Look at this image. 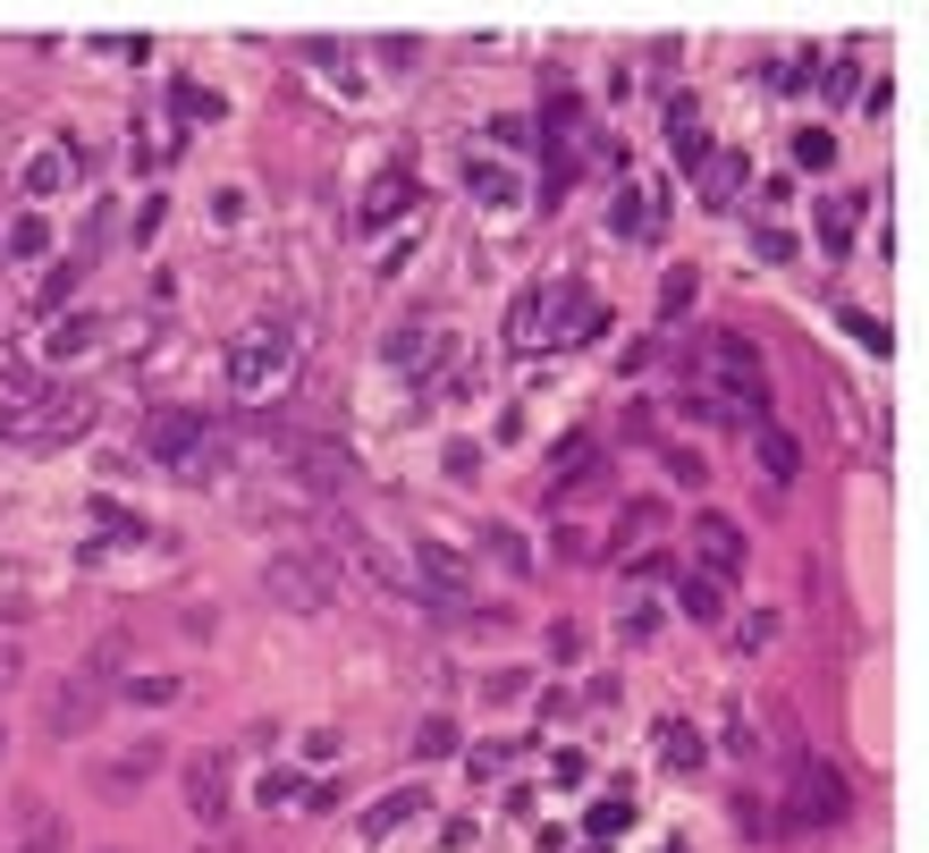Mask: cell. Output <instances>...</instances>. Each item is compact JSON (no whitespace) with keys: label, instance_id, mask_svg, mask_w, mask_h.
Returning <instances> with one entry per match:
<instances>
[{"label":"cell","instance_id":"26","mask_svg":"<svg viewBox=\"0 0 929 853\" xmlns=\"http://www.w3.org/2000/svg\"><path fill=\"white\" fill-rule=\"evenodd\" d=\"M169 110H178V119H212V110H221V102H212V94H203V85H194V76H178V85H169Z\"/></svg>","mask_w":929,"mask_h":853},{"label":"cell","instance_id":"25","mask_svg":"<svg viewBox=\"0 0 929 853\" xmlns=\"http://www.w3.org/2000/svg\"><path fill=\"white\" fill-rule=\"evenodd\" d=\"M17 853H68V820L60 811H34V828H26V845Z\"/></svg>","mask_w":929,"mask_h":853},{"label":"cell","instance_id":"28","mask_svg":"<svg viewBox=\"0 0 929 853\" xmlns=\"http://www.w3.org/2000/svg\"><path fill=\"white\" fill-rule=\"evenodd\" d=\"M94 339H102V330H94V313H68L60 330H51V355H85Z\"/></svg>","mask_w":929,"mask_h":853},{"label":"cell","instance_id":"43","mask_svg":"<svg viewBox=\"0 0 929 853\" xmlns=\"http://www.w3.org/2000/svg\"><path fill=\"white\" fill-rule=\"evenodd\" d=\"M549 778H558V786L575 794V786H583V753H558V760H549Z\"/></svg>","mask_w":929,"mask_h":853},{"label":"cell","instance_id":"29","mask_svg":"<svg viewBox=\"0 0 929 853\" xmlns=\"http://www.w3.org/2000/svg\"><path fill=\"white\" fill-rule=\"evenodd\" d=\"M456 753V727H449V719H422V727H415V760H449Z\"/></svg>","mask_w":929,"mask_h":853},{"label":"cell","instance_id":"16","mask_svg":"<svg viewBox=\"0 0 929 853\" xmlns=\"http://www.w3.org/2000/svg\"><path fill=\"white\" fill-rule=\"evenodd\" d=\"M76 280H85V262H60V271H43V287L26 296V313H34V321H60V313H68V296H76Z\"/></svg>","mask_w":929,"mask_h":853},{"label":"cell","instance_id":"21","mask_svg":"<svg viewBox=\"0 0 929 853\" xmlns=\"http://www.w3.org/2000/svg\"><path fill=\"white\" fill-rule=\"evenodd\" d=\"M668 135H676V153H684V178H693V169H702V153H710V144H702V119H693V102H684V94L668 102Z\"/></svg>","mask_w":929,"mask_h":853},{"label":"cell","instance_id":"19","mask_svg":"<svg viewBox=\"0 0 929 853\" xmlns=\"http://www.w3.org/2000/svg\"><path fill=\"white\" fill-rule=\"evenodd\" d=\"M481 558H490L499 574H533V549H524L515 524H490V533H481Z\"/></svg>","mask_w":929,"mask_h":853},{"label":"cell","instance_id":"32","mask_svg":"<svg viewBox=\"0 0 929 853\" xmlns=\"http://www.w3.org/2000/svg\"><path fill=\"white\" fill-rule=\"evenodd\" d=\"M474 194H481V203H515V178H508V169H490V161H474Z\"/></svg>","mask_w":929,"mask_h":853},{"label":"cell","instance_id":"17","mask_svg":"<svg viewBox=\"0 0 929 853\" xmlns=\"http://www.w3.org/2000/svg\"><path fill=\"white\" fill-rule=\"evenodd\" d=\"M508 355H541V287H524L508 313Z\"/></svg>","mask_w":929,"mask_h":853},{"label":"cell","instance_id":"9","mask_svg":"<svg viewBox=\"0 0 929 853\" xmlns=\"http://www.w3.org/2000/svg\"><path fill=\"white\" fill-rule=\"evenodd\" d=\"M693 549L710 558V574H718V583H736V574H743V524H736V516L702 507V516H693Z\"/></svg>","mask_w":929,"mask_h":853},{"label":"cell","instance_id":"39","mask_svg":"<svg viewBox=\"0 0 929 853\" xmlns=\"http://www.w3.org/2000/svg\"><path fill=\"white\" fill-rule=\"evenodd\" d=\"M592 549H600V541L583 533V524H558V567H567V558H592Z\"/></svg>","mask_w":929,"mask_h":853},{"label":"cell","instance_id":"38","mask_svg":"<svg viewBox=\"0 0 929 853\" xmlns=\"http://www.w3.org/2000/svg\"><path fill=\"white\" fill-rule=\"evenodd\" d=\"M465 760H474V778H499V769H508V760H515V744H474V753H465Z\"/></svg>","mask_w":929,"mask_h":853},{"label":"cell","instance_id":"18","mask_svg":"<svg viewBox=\"0 0 929 853\" xmlns=\"http://www.w3.org/2000/svg\"><path fill=\"white\" fill-rule=\"evenodd\" d=\"M592 474H600V448L592 440H567L549 457V490H575V482H592Z\"/></svg>","mask_w":929,"mask_h":853},{"label":"cell","instance_id":"30","mask_svg":"<svg viewBox=\"0 0 929 853\" xmlns=\"http://www.w3.org/2000/svg\"><path fill=\"white\" fill-rule=\"evenodd\" d=\"M634 820V803H626V794H609V803H592V837H600V845H609L617 828Z\"/></svg>","mask_w":929,"mask_h":853},{"label":"cell","instance_id":"6","mask_svg":"<svg viewBox=\"0 0 929 853\" xmlns=\"http://www.w3.org/2000/svg\"><path fill=\"white\" fill-rule=\"evenodd\" d=\"M609 330V305L592 287H541V347H583Z\"/></svg>","mask_w":929,"mask_h":853},{"label":"cell","instance_id":"14","mask_svg":"<svg viewBox=\"0 0 929 853\" xmlns=\"http://www.w3.org/2000/svg\"><path fill=\"white\" fill-rule=\"evenodd\" d=\"M422 811H431V794H422V786H397V794H381V803L364 811V837H389V828L422 820Z\"/></svg>","mask_w":929,"mask_h":853},{"label":"cell","instance_id":"8","mask_svg":"<svg viewBox=\"0 0 929 853\" xmlns=\"http://www.w3.org/2000/svg\"><path fill=\"white\" fill-rule=\"evenodd\" d=\"M85 423H94V398H85V389H68V398H43V406L17 423V440H34V448H68Z\"/></svg>","mask_w":929,"mask_h":853},{"label":"cell","instance_id":"44","mask_svg":"<svg viewBox=\"0 0 929 853\" xmlns=\"http://www.w3.org/2000/svg\"><path fill=\"white\" fill-rule=\"evenodd\" d=\"M845 85H854V60H829V76H820V94L845 102Z\"/></svg>","mask_w":929,"mask_h":853},{"label":"cell","instance_id":"3","mask_svg":"<svg viewBox=\"0 0 929 853\" xmlns=\"http://www.w3.org/2000/svg\"><path fill=\"white\" fill-rule=\"evenodd\" d=\"M221 372H228L237 398H271V389L296 372V330H288V321H254V330H237L228 355H221Z\"/></svg>","mask_w":929,"mask_h":853},{"label":"cell","instance_id":"15","mask_svg":"<svg viewBox=\"0 0 929 853\" xmlns=\"http://www.w3.org/2000/svg\"><path fill=\"white\" fill-rule=\"evenodd\" d=\"M693 187H702V203H736L743 194V153H702Z\"/></svg>","mask_w":929,"mask_h":853},{"label":"cell","instance_id":"22","mask_svg":"<svg viewBox=\"0 0 929 853\" xmlns=\"http://www.w3.org/2000/svg\"><path fill=\"white\" fill-rule=\"evenodd\" d=\"M9 253H17V262H43V253H51V221H43V212H17V221H9Z\"/></svg>","mask_w":929,"mask_h":853},{"label":"cell","instance_id":"36","mask_svg":"<svg viewBox=\"0 0 929 853\" xmlns=\"http://www.w3.org/2000/svg\"><path fill=\"white\" fill-rule=\"evenodd\" d=\"M684 305H693V271H668V287H659V313L684 321Z\"/></svg>","mask_w":929,"mask_h":853},{"label":"cell","instance_id":"41","mask_svg":"<svg viewBox=\"0 0 929 853\" xmlns=\"http://www.w3.org/2000/svg\"><path fill=\"white\" fill-rule=\"evenodd\" d=\"M68 178H76V169H68V153H43V161H34V187H68Z\"/></svg>","mask_w":929,"mask_h":853},{"label":"cell","instance_id":"33","mask_svg":"<svg viewBox=\"0 0 929 853\" xmlns=\"http://www.w3.org/2000/svg\"><path fill=\"white\" fill-rule=\"evenodd\" d=\"M144 769H153V753H128L110 778H102V794H135V786H144Z\"/></svg>","mask_w":929,"mask_h":853},{"label":"cell","instance_id":"31","mask_svg":"<svg viewBox=\"0 0 929 853\" xmlns=\"http://www.w3.org/2000/svg\"><path fill=\"white\" fill-rule=\"evenodd\" d=\"M770 633H777V617L752 608V617H736V651H770Z\"/></svg>","mask_w":929,"mask_h":853},{"label":"cell","instance_id":"45","mask_svg":"<svg viewBox=\"0 0 929 853\" xmlns=\"http://www.w3.org/2000/svg\"><path fill=\"white\" fill-rule=\"evenodd\" d=\"M474 465H481V448H474V440H449V474L465 482V474H474Z\"/></svg>","mask_w":929,"mask_h":853},{"label":"cell","instance_id":"40","mask_svg":"<svg viewBox=\"0 0 929 853\" xmlns=\"http://www.w3.org/2000/svg\"><path fill=\"white\" fill-rule=\"evenodd\" d=\"M845 330H854V339H862L870 355H888V321H870V313H845Z\"/></svg>","mask_w":929,"mask_h":853},{"label":"cell","instance_id":"13","mask_svg":"<svg viewBox=\"0 0 929 853\" xmlns=\"http://www.w3.org/2000/svg\"><path fill=\"white\" fill-rule=\"evenodd\" d=\"M854 221H862V194H829V203L811 212V228H820V253H845V246H854Z\"/></svg>","mask_w":929,"mask_h":853},{"label":"cell","instance_id":"1","mask_svg":"<svg viewBox=\"0 0 929 853\" xmlns=\"http://www.w3.org/2000/svg\"><path fill=\"white\" fill-rule=\"evenodd\" d=\"M221 448H228V431L212 414H194V406H153L144 414V457L169 465V474H187V482L221 474Z\"/></svg>","mask_w":929,"mask_h":853},{"label":"cell","instance_id":"4","mask_svg":"<svg viewBox=\"0 0 929 853\" xmlns=\"http://www.w3.org/2000/svg\"><path fill=\"white\" fill-rule=\"evenodd\" d=\"M854 811V786L836 778L829 760H795L786 769V811H777V828H836Z\"/></svg>","mask_w":929,"mask_h":853},{"label":"cell","instance_id":"5","mask_svg":"<svg viewBox=\"0 0 929 853\" xmlns=\"http://www.w3.org/2000/svg\"><path fill=\"white\" fill-rule=\"evenodd\" d=\"M262 592L279 608H330L338 583H330V558H321V549H279V558L262 567Z\"/></svg>","mask_w":929,"mask_h":853},{"label":"cell","instance_id":"37","mask_svg":"<svg viewBox=\"0 0 929 853\" xmlns=\"http://www.w3.org/2000/svg\"><path fill=\"white\" fill-rule=\"evenodd\" d=\"M651 626H659V608H651V601H626V617H617V633H626V642H651Z\"/></svg>","mask_w":929,"mask_h":853},{"label":"cell","instance_id":"35","mask_svg":"<svg viewBox=\"0 0 929 853\" xmlns=\"http://www.w3.org/2000/svg\"><path fill=\"white\" fill-rule=\"evenodd\" d=\"M549 660H567V667L583 660V626H575V617H558V626H549Z\"/></svg>","mask_w":929,"mask_h":853},{"label":"cell","instance_id":"42","mask_svg":"<svg viewBox=\"0 0 929 853\" xmlns=\"http://www.w3.org/2000/svg\"><path fill=\"white\" fill-rule=\"evenodd\" d=\"M668 574H676V558H659V549H642V558H634V583H668Z\"/></svg>","mask_w":929,"mask_h":853},{"label":"cell","instance_id":"10","mask_svg":"<svg viewBox=\"0 0 929 853\" xmlns=\"http://www.w3.org/2000/svg\"><path fill=\"white\" fill-rule=\"evenodd\" d=\"M415 194H422V187H415V169H406V161H389L381 178L364 187V212H355V221H364V237H372V228H389L406 203H415Z\"/></svg>","mask_w":929,"mask_h":853},{"label":"cell","instance_id":"2","mask_svg":"<svg viewBox=\"0 0 929 853\" xmlns=\"http://www.w3.org/2000/svg\"><path fill=\"white\" fill-rule=\"evenodd\" d=\"M702 389L727 398L743 423H770V355L752 347L743 330H710V364H702Z\"/></svg>","mask_w":929,"mask_h":853},{"label":"cell","instance_id":"27","mask_svg":"<svg viewBox=\"0 0 929 853\" xmlns=\"http://www.w3.org/2000/svg\"><path fill=\"white\" fill-rule=\"evenodd\" d=\"M795 161H802V169H836V135H829V127H802Z\"/></svg>","mask_w":929,"mask_h":853},{"label":"cell","instance_id":"24","mask_svg":"<svg viewBox=\"0 0 929 853\" xmlns=\"http://www.w3.org/2000/svg\"><path fill=\"white\" fill-rule=\"evenodd\" d=\"M684 608H693V617H727V583H718V574H684Z\"/></svg>","mask_w":929,"mask_h":853},{"label":"cell","instance_id":"20","mask_svg":"<svg viewBox=\"0 0 929 853\" xmlns=\"http://www.w3.org/2000/svg\"><path fill=\"white\" fill-rule=\"evenodd\" d=\"M659 760H668L676 778H693L702 769V735L684 727V719H659Z\"/></svg>","mask_w":929,"mask_h":853},{"label":"cell","instance_id":"11","mask_svg":"<svg viewBox=\"0 0 929 853\" xmlns=\"http://www.w3.org/2000/svg\"><path fill=\"white\" fill-rule=\"evenodd\" d=\"M609 228L626 237V246H651V237H659V194H651V187H617Z\"/></svg>","mask_w":929,"mask_h":853},{"label":"cell","instance_id":"7","mask_svg":"<svg viewBox=\"0 0 929 853\" xmlns=\"http://www.w3.org/2000/svg\"><path fill=\"white\" fill-rule=\"evenodd\" d=\"M178 786H187L194 828H228V760L221 753H194L187 769H178Z\"/></svg>","mask_w":929,"mask_h":853},{"label":"cell","instance_id":"12","mask_svg":"<svg viewBox=\"0 0 929 853\" xmlns=\"http://www.w3.org/2000/svg\"><path fill=\"white\" fill-rule=\"evenodd\" d=\"M94 710H102V685H94V676H68V685H60V701H51L43 719H51V735H76L85 719H94Z\"/></svg>","mask_w":929,"mask_h":853},{"label":"cell","instance_id":"46","mask_svg":"<svg viewBox=\"0 0 929 853\" xmlns=\"http://www.w3.org/2000/svg\"><path fill=\"white\" fill-rule=\"evenodd\" d=\"M0 685H17V651L9 642H0Z\"/></svg>","mask_w":929,"mask_h":853},{"label":"cell","instance_id":"34","mask_svg":"<svg viewBox=\"0 0 929 853\" xmlns=\"http://www.w3.org/2000/svg\"><path fill=\"white\" fill-rule=\"evenodd\" d=\"M128 701L160 710V701H178V676H128Z\"/></svg>","mask_w":929,"mask_h":853},{"label":"cell","instance_id":"23","mask_svg":"<svg viewBox=\"0 0 929 853\" xmlns=\"http://www.w3.org/2000/svg\"><path fill=\"white\" fill-rule=\"evenodd\" d=\"M761 474H770V482H795V474H802V448L786 440L777 423H770V431H761Z\"/></svg>","mask_w":929,"mask_h":853}]
</instances>
